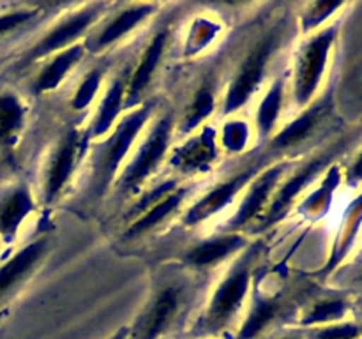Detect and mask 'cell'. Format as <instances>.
<instances>
[{
	"mask_svg": "<svg viewBox=\"0 0 362 339\" xmlns=\"http://www.w3.org/2000/svg\"><path fill=\"white\" fill-rule=\"evenodd\" d=\"M156 105L147 101L129 109L113 127L112 133L95 141L90 154V172H88V194L101 198L120 173V166L129 159L134 143L147 127L154 115Z\"/></svg>",
	"mask_w": 362,
	"mask_h": 339,
	"instance_id": "1",
	"label": "cell"
},
{
	"mask_svg": "<svg viewBox=\"0 0 362 339\" xmlns=\"http://www.w3.org/2000/svg\"><path fill=\"white\" fill-rule=\"evenodd\" d=\"M264 170L262 161H253L251 165L244 166L243 170H239L237 173L230 175L228 179L221 180L216 186H212L204 196L198 198L193 205L186 210L184 214L182 222L186 226H197L202 222L209 221L211 218L218 215L219 212L225 210L228 205H232V201L250 186L251 180L258 175V173Z\"/></svg>",
	"mask_w": 362,
	"mask_h": 339,
	"instance_id": "11",
	"label": "cell"
},
{
	"mask_svg": "<svg viewBox=\"0 0 362 339\" xmlns=\"http://www.w3.org/2000/svg\"><path fill=\"white\" fill-rule=\"evenodd\" d=\"M221 30V23L216 21L214 18L198 16L197 20H193V23L189 25L186 41H184L182 55L187 56V59H193V56L204 53L205 48H209V46L218 39L219 32Z\"/></svg>",
	"mask_w": 362,
	"mask_h": 339,
	"instance_id": "30",
	"label": "cell"
},
{
	"mask_svg": "<svg viewBox=\"0 0 362 339\" xmlns=\"http://www.w3.org/2000/svg\"><path fill=\"white\" fill-rule=\"evenodd\" d=\"M338 25H327L308 35L296 53L290 80V97L297 109H304L318 97L332 49L338 41Z\"/></svg>",
	"mask_w": 362,
	"mask_h": 339,
	"instance_id": "4",
	"label": "cell"
},
{
	"mask_svg": "<svg viewBox=\"0 0 362 339\" xmlns=\"http://www.w3.org/2000/svg\"><path fill=\"white\" fill-rule=\"evenodd\" d=\"M281 297H267L255 292L251 299L250 311L244 318L243 325L237 331L235 339H255L281 314Z\"/></svg>",
	"mask_w": 362,
	"mask_h": 339,
	"instance_id": "25",
	"label": "cell"
},
{
	"mask_svg": "<svg viewBox=\"0 0 362 339\" xmlns=\"http://www.w3.org/2000/svg\"><path fill=\"white\" fill-rule=\"evenodd\" d=\"M311 339H359L361 328L356 321H339V323L317 327L310 334Z\"/></svg>",
	"mask_w": 362,
	"mask_h": 339,
	"instance_id": "35",
	"label": "cell"
},
{
	"mask_svg": "<svg viewBox=\"0 0 362 339\" xmlns=\"http://www.w3.org/2000/svg\"><path fill=\"white\" fill-rule=\"evenodd\" d=\"M48 237H39L0 265V306L27 281L48 251Z\"/></svg>",
	"mask_w": 362,
	"mask_h": 339,
	"instance_id": "17",
	"label": "cell"
},
{
	"mask_svg": "<svg viewBox=\"0 0 362 339\" xmlns=\"http://www.w3.org/2000/svg\"><path fill=\"white\" fill-rule=\"evenodd\" d=\"M255 136L253 126L243 117H225V122L218 129V145L221 154L239 155L250 148Z\"/></svg>",
	"mask_w": 362,
	"mask_h": 339,
	"instance_id": "28",
	"label": "cell"
},
{
	"mask_svg": "<svg viewBox=\"0 0 362 339\" xmlns=\"http://www.w3.org/2000/svg\"><path fill=\"white\" fill-rule=\"evenodd\" d=\"M219 157L221 150L218 145V129L205 124L197 133L189 134L179 145L170 148L166 165L177 175H202L211 172Z\"/></svg>",
	"mask_w": 362,
	"mask_h": 339,
	"instance_id": "10",
	"label": "cell"
},
{
	"mask_svg": "<svg viewBox=\"0 0 362 339\" xmlns=\"http://www.w3.org/2000/svg\"><path fill=\"white\" fill-rule=\"evenodd\" d=\"M35 208V200L27 186H18L0 201V239L9 242Z\"/></svg>",
	"mask_w": 362,
	"mask_h": 339,
	"instance_id": "23",
	"label": "cell"
},
{
	"mask_svg": "<svg viewBox=\"0 0 362 339\" xmlns=\"http://www.w3.org/2000/svg\"><path fill=\"white\" fill-rule=\"evenodd\" d=\"M345 7V2H313L308 4L299 16V27L304 34H313L325 25L329 18L334 16L339 9Z\"/></svg>",
	"mask_w": 362,
	"mask_h": 339,
	"instance_id": "32",
	"label": "cell"
},
{
	"mask_svg": "<svg viewBox=\"0 0 362 339\" xmlns=\"http://www.w3.org/2000/svg\"><path fill=\"white\" fill-rule=\"evenodd\" d=\"M216 85L218 83H216L214 78H205L200 87L194 90L182 117L179 119V122H175V131L180 138L197 133L216 112V108H218V87Z\"/></svg>",
	"mask_w": 362,
	"mask_h": 339,
	"instance_id": "20",
	"label": "cell"
},
{
	"mask_svg": "<svg viewBox=\"0 0 362 339\" xmlns=\"http://www.w3.org/2000/svg\"><path fill=\"white\" fill-rule=\"evenodd\" d=\"M108 9L110 4L95 2L87 4V6L69 13L62 20L57 21L39 41H35V44L25 55V60L37 62V60L55 55V53L76 44L78 39H85L90 34L92 28L106 16Z\"/></svg>",
	"mask_w": 362,
	"mask_h": 339,
	"instance_id": "7",
	"label": "cell"
},
{
	"mask_svg": "<svg viewBox=\"0 0 362 339\" xmlns=\"http://www.w3.org/2000/svg\"><path fill=\"white\" fill-rule=\"evenodd\" d=\"M286 97V81L283 76H276L267 90L260 97L255 112L253 131L255 136L260 141L271 140L278 127L279 117H281L283 106Z\"/></svg>",
	"mask_w": 362,
	"mask_h": 339,
	"instance_id": "21",
	"label": "cell"
},
{
	"mask_svg": "<svg viewBox=\"0 0 362 339\" xmlns=\"http://www.w3.org/2000/svg\"><path fill=\"white\" fill-rule=\"evenodd\" d=\"M286 37V25L279 21L274 27L267 28L246 52L244 59L237 66L232 80L228 81L221 99L223 117H233L246 108L247 102L255 97L258 88L264 85L269 66L276 53L281 49Z\"/></svg>",
	"mask_w": 362,
	"mask_h": 339,
	"instance_id": "3",
	"label": "cell"
},
{
	"mask_svg": "<svg viewBox=\"0 0 362 339\" xmlns=\"http://www.w3.org/2000/svg\"><path fill=\"white\" fill-rule=\"evenodd\" d=\"M281 339H299V338H281Z\"/></svg>",
	"mask_w": 362,
	"mask_h": 339,
	"instance_id": "38",
	"label": "cell"
},
{
	"mask_svg": "<svg viewBox=\"0 0 362 339\" xmlns=\"http://www.w3.org/2000/svg\"><path fill=\"white\" fill-rule=\"evenodd\" d=\"M103 80H105V69L103 67H94L87 74H83L69 101L71 109L76 113L87 112L98 99L99 92H101Z\"/></svg>",
	"mask_w": 362,
	"mask_h": 339,
	"instance_id": "31",
	"label": "cell"
},
{
	"mask_svg": "<svg viewBox=\"0 0 362 339\" xmlns=\"http://www.w3.org/2000/svg\"><path fill=\"white\" fill-rule=\"evenodd\" d=\"M250 246L243 233H221V235L209 237L202 242L194 244L186 251L184 261L194 268H211L221 261L228 260L237 253H243Z\"/></svg>",
	"mask_w": 362,
	"mask_h": 339,
	"instance_id": "18",
	"label": "cell"
},
{
	"mask_svg": "<svg viewBox=\"0 0 362 339\" xmlns=\"http://www.w3.org/2000/svg\"><path fill=\"white\" fill-rule=\"evenodd\" d=\"M129 74L131 67H127V69H124V73L113 76L106 90L103 92L101 99L98 102V108H95L94 115H92L90 124L83 131L88 143H95V141L108 136L120 120V115L126 109V88Z\"/></svg>",
	"mask_w": 362,
	"mask_h": 339,
	"instance_id": "15",
	"label": "cell"
},
{
	"mask_svg": "<svg viewBox=\"0 0 362 339\" xmlns=\"http://www.w3.org/2000/svg\"><path fill=\"white\" fill-rule=\"evenodd\" d=\"M332 102H334V97H332V92L329 90L322 94L320 97L315 99L308 108L300 109L292 122H288L285 127L276 131L274 136L269 140L271 150H293V148H299L300 145L311 140L315 133L324 126L327 117L332 113V108H334Z\"/></svg>",
	"mask_w": 362,
	"mask_h": 339,
	"instance_id": "14",
	"label": "cell"
},
{
	"mask_svg": "<svg viewBox=\"0 0 362 339\" xmlns=\"http://www.w3.org/2000/svg\"><path fill=\"white\" fill-rule=\"evenodd\" d=\"M288 170L290 162H276V165L262 170L251 180L237 210L226 221V233H239V230L264 215L265 208L271 203L272 194L278 189L279 182L286 177Z\"/></svg>",
	"mask_w": 362,
	"mask_h": 339,
	"instance_id": "12",
	"label": "cell"
},
{
	"mask_svg": "<svg viewBox=\"0 0 362 339\" xmlns=\"http://www.w3.org/2000/svg\"><path fill=\"white\" fill-rule=\"evenodd\" d=\"M341 184V168L338 165H331L324 172V177L318 186L300 198L296 205V210L308 219H320L331 210L332 200H334L336 189Z\"/></svg>",
	"mask_w": 362,
	"mask_h": 339,
	"instance_id": "24",
	"label": "cell"
},
{
	"mask_svg": "<svg viewBox=\"0 0 362 339\" xmlns=\"http://www.w3.org/2000/svg\"><path fill=\"white\" fill-rule=\"evenodd\" d=\"M189 187L187 186H179L175 191H172L170 194H166L163 200H159L158 203L152 205L151 208L144 212L141 215H138L127 230L124 232V239L126 240H134L138 237L145 235V233L152 232L156 226L161 225L163 221L170 218V215L175 214L180 207H182L184 201L187 200V194H189Z\"/></svg>",
	"mask_w": 362,
	"mask_h": 339,
	"instance_id": "22",
	"label": "cell"
},
{
	"mask_svg": "<svg viewBox=\"0 0 362 339\" xmlns=\"http://www.w3.org/2000/svg\"><path fill=\"white\" fill-rule=\"evenodd\" d=\"M27 120L23 101L13 92L0 94V148H11L20 138Z\"/></svg>",
	"mask_w": 362,
	"mask_h": 339,
	"instance_id": "26",
	"label": "cell"
},
{
	"mask_svg": "<svg viewBox=\"0 0 362 339\" xmlns=\"http://www.w3.org/2000/svg\"><path fill=\"white\" fill-rule=\"evenodd\" d=\"M262 244H251L239 254L232 267L226 270L221 281L212 290L204 314L198 321L197 332L200 335H214L225 331L237 318L251 292Z\"/></svg>",
	"mask_w": 362,
	"mask_h": 339,
	"instance_id": "2",
	"label": "cell"
},
{
	"mask_svg": "<svg viewBox=\"0 0 362 339\" xmlns=\"http://www.w3.org/2000/svg\"><path fill=\"white\" fill-rule=\"evenodd\" d=\"M112 339H127V328H120V331L117 332Z\"/></svg>",
	"mask_w": 362,
	"mask_h": 339,
	"instance_id": "37",
	"label": "cell"
},
{
	"mask_svg": "<svg viewBox=\"0 0 362 339\" xmlns=\"http://www.w3.org/2000/svg\"><path fill=\"white\" fill-rule=\"evenodd\" d=\"M346 182L357 186L361 182V155H356L352 166H349L346 170Z\"/></svg>",
	"mask_w": 362,
	"mask_h": 339,
	"instance_id": "36",
	"label": "cell"
},
{
	"mask_svg": "<svg viewBox=\"0 0 362 339\" xmlns=\"http://www.w3.org/2000/svg\"><path fill=\"white\" fill-rule=\"evenodd\" d=\"M173 136H175V115L168 112L159 117L152 127H148L136 150L129 155L126 166L115 180L117 191L127 194L140 189L168 157Z\"/></svg>",
	"mask_w": 362,
	"mask_h": 339,
	"instance_id": "5",
	"label": "cell"
},
{
	"mask_svg": "<svg viewBox=\"0 0 362 339\" xmlns=\"http://www.w3.org/2000/svg\"><path fill=\"white\" fill-rule=\"evenodd\" d=\"M186 300L182 285L168 282L152 293L140 311L133 327L127 328V339H159L168 332Z\"/></svg>",
	"mask_w": 362,
	"mask_h": 339,
	"instance_id": "8",
	"label": "cell"
},
{
	"mask_svg": "<svg viewBox=\"0 0 362 339\" xmlns=\"http://www.w3.org/2000/svg\"><path fill=\"white\" fill-rule=\"evenodd\" d=\"M158 4H129L113 14H106L105 23L90 30V34L83 39L85 52L103 53L117 42L126 39L127 35L145 23L156 11Z\"/></svg>",
	"mask_w": 362,
	"mask_h": 339,
	"instance_id": "13",
	"label": "cell"
},
{
	"mask_svg": "<svg viewBox=\"0 0 362 339\" xmlns=\"http://www.w3.org/2000/svg\"><path fill=\"white\" fill-rule=\"evenodd\" d=\"M346 148V141H336L334 145H331L329 148H324L318 154H315L313 157L308 159L306 162H303L300 166H297L296 172L292 175H288L286 179H283L279 182L278 189L274 191L271 198V203L265 208L264 215L258 219V226L260 230L271 228L272 225L281 221L286 215V212L290 210V207L297 205V201L300 200L304 191L332 165L338 155H341Z\"/></svg>",
	"mask_w": 362,
	"mask_h": 339,
	"instance_id": "6",
	"label": "cell"
},
{
	"mask_svg": "<svg viewBox=\"0 0 362 339\" xmlns=\"http://www.w3.org/2000/svg\"><path fill=\"white\" fill-rule=\"evenodd\" d=\"M350 313V302L343 297H331L315 302L300 318L303 327H324L343 321V318Z\"/></svg>",
	"mask_w": 362,
	"mask_h": 339,
	"instance_id": "29",
	"label": "cell"
},
{
	"mask_svg": "<svg viewBox=\"0 0 362 339\" xmlns=\"http://www.w3.org/2000/svg\"><path fill=\"white\" fill-rule=\"evenodd\" d=\"M170 41V30L168 27L161 28L156 32L151 37L148 44L145 46L144 53H141L140 60L136 66L131 69L129 80H127L126 88V109L136 108L138 102L145 95V92L151 87L152 80H154L156 73H158L161 60L165 56L166 48H168Z\"/></svg>",
	"mask_w": 362,
	"mask_h": 339,
	"instance_id": "16",
	"label": "cell"
},
{
	"mask_svg": "<svg viewBox=\"0 0 362 339\" xmlns=\"http://www.w3.org/2000/svg\"><path fill=\"white\" fill-rule=\"evenodd\" d=\"M42 6H34V7H21L16 11H7V13H0V37L11 32L20 30L21 27H27L28 23L35 20V18L41 16Z\"/></svg>",
	"mask_w": 362,
	"mask_h": 339,
	"instance_id": "33",
	"label": "cell"
},
{
	"mask_svg": "<svg viewBox=\"0 0 362 339\" xmlns=\"http://www.w3.org/2000/svg\"><path fill=\"white\" fill-rule=\"evenodd\" d=\"M179 186H180L179 179H170V180H165V182L158 184V186L152 187L148 193H145L144 196H141L140 200H138L136 203L129 208V212H127L126 218H138V215L144 214L147 208H151L152 205L158 203L159 200H163L166 194H170L172 191H175Z\"/></svg>",
	"mask_w": 362,
	"mask_h": 339,
	"instance_id": "34",
	"label": "cell"
},
{
	"mask_svg": "<svg viewBox=\"0 0 362 339\" xmlns=\"http://www.w3.org/2000/svg\"><path fill=\"white\" fill-rule=\"evenodd\" d=\"M85 53L87 52H85V44L81 41L49 56L48 62L37 73V76L32 80V92L37 95L55 92L62 85V81L69 76L71 71L83 60Z\"/></svg>",
	"mask_w": 362,
	"mask_h": 339,
	"instance_id": "19",
	"label": "cell"
},
{
	"mask_svg": "<svg viewBox=\"0 0 362 339\" xmlns=\"http://www.w3.org/2000/svg\"><path fill=\"white\" fill-rule=\"evenodd\" d=\"M88 140L83 131L78 127H69L57 141L46 165L45 180H42V201L52 205L59 200L60 194L69 184L71 177L80 165L81 155L87 152Z\"/></svg>",
	"mask_w": 362,
	"mask_h": 339,
	"instance_id": "9",
	"label": "cell"
},
{
	"mask_svg": "<svg viewBox=\"0 0 362 339\" xmlns=\"http://www.w3.org/2000/svg\"><path fill=\"white\" fill-rule=\"evenodd\" d=\"M349 214H346L345 221H343L341 230H339L338 237H336V242L332 246L331 256H329L327 265L324 267V274H331L343 260H345L346 254L350 253L352 246L356 244L357 235H359V226H361V219H362V212H361V196H357L354 200V203L350 205Z\"/></svg>",
	"mask_w": 362,
	"mask_h": 339,
	"instance_id": "27",
	"label": "cell"
}]
</instances>
